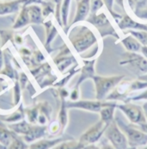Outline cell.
<instances>
[{
    "mask_svg": "<svg viewBox=\"0 0 147 149\" xmlns=\"http://www.w3.org/2000/svg\"><path fill=\"white\" fill-rule=\"evenodd\" d=\"M121 42L129 52H139L142 47L141 43L132 36H126V38L121 40Z\"/></svg>",
    "mask_w": 147,
    "mask_h": 149,
    "instance_id": "cell-17",
    "label": "cell"
},
{
    "mask_svg": "<svg viewBox=\"0 0 147 149\" xmlns=\"http://www.w3.org/2000/svg\"><path fill=\"white\" fill-rule=\"evenodd\" d=\"M70 3H71V0H63L62 4L60 6V17H61V21H62L64 26L67 25Z\"/></svg>",
    "mask_w": 147,
    "mask_h": 149,
    "instance_id": "cell-22",
    "label": "cell"
},
{
    "mask_svg": "<svg viewBox=\"0 0 147 149\" xmlns=\"http://www.w3.org/2000/svg\"><path fill=\"white\" fill-rule=\"evenodd\" d=\"M121 65H130L143 73H147V58H145L134 52H127L123 54Z\"/></svg>",
    "mask_w": 147,
    "mask_h": 149,
    "instance_id": "cell-7",
    "label": "cell"
},
{
    "mask_svg": "<svg viewBox=\"0 0 147 149\" xmlns=\"http://www.w3.org/2000/svg\"><path fill=\"white\" fill-rule=\"evenodd\" d=\"M127 33H130L132 36H134L139 42L143 44L144 46L147 47V32L146 31H134V30H129Z\"/></svg>",
    "mask_w": 147,
    "mask_h": 149,
    "instance_id": "cell-25",
    "label": "cell"
},
{
    "mask_svg": "<svg viewBox=\"0 0 147 149\" xmlns=\"http://www.w3.org/2000/svg\"><path fill=\"white\" fill-rule=\"evenodd\" d=\"M12 134L4 129V128L0 127V143L3 144L4 147L9 146L10 144V142L12 141Z\"/></svg>",
    "mask_w": 147,
    "mask_h": 149,
    "instance_id": "cell-24",
    "label": "cell"
},
{
    "mask_svg": "<svg viewBox=\"0 0 147 149\" xmlns=\"http://www.w3.org/2000/svg\"><path fill=\"white\" fill-rule=\"evenodd\" d=\"M90 18L91 19H89V22H90L96 27H104L106 26V24H109V22L107 19V17L103 13H102L98 16H93V17L91 16Z\"/></svg>",
    "mask_w": 147,
    "mask_h": 149,
    "instance_id": "cell-23",
    "label": "cell"
},
{
    "mask_svg": "<svg viewBox=\"0 0 147 149\" xmlns=\"http://www.w3.org/2000/svg\"><path fill=\"white\" fill-rule=\"evenodd\" d=\"M77 1H78V2H79V1H80V0H77Z\"/></svg>",
    "mask_w": 147,
    "mask_h": 149,
    "instance_id": "cell-43",
    "label": "cell"
},
{
    "mask_svg": "<svg viewBox=\"0 0 147 149\" xmlns=\"http://www.w3.org/2000/svg\"><path fill=\"white\" fill-rule=\"evenodd\" d=\"M71 140V138H57L53 140H41L30 146L29 149H50L64 141Z\"/></svg>",
    "mask_w": 147,
    "mask_h": 149,
    "instance_id": "cell-12",
    "label": "cell"
},
{
    "mask_svg": "<svg viewBox=\"0 0 147 149\" xmlns=\"http://www.w3.org/2000/svg\"><path fill=\"white\" fill-rule=\"evenodd\" d=\"M71 97V100H72V101H78V99L79 97V92H78V88H75L72 91V92L71 93V97Z\"/></svg>",
    "mask_w": 147,
    "mask_h": 149,
    "instance_id": "cell-32",
    "label": "cell"
},
{
    "mask_svg": "<svg viewBox=\"0 0 147 149\" xmlns=\"http://www.w3.org/2000/svg\"><path fill=\"white\" fill-rule=\"evenodd\" d=\"M129 100H132V101H139V100H147V90L146 91L140 93L139 95L138 96H135V97H129L126 100V102H129Z\"/></svg>",
    "mask_w": 147,
    "mask_h": 149,
    "instance_id": "cell-29",
    "label": "cell"
},
{
    "mask_svg": "<svg viewBox=\"0 0 147 149\" xmlns=\"http://www.w3.org/2000/svg\"><path fill=\"white\" fill-rule=\"evenodd\" d=\"M99 148H100V149H114V148L113 147V145L106 138L104 141H103L101 142V145L99 146Z\"/></svg>",
    "mask_w": 147,
    "mask_h": 149,
    "instance_id": "cell-31",
    "label": "cell"
},
{
    "mask_svg": "<svg viewBox=\"0 0 147 149\" xmlns=\"http://www.w3.org/2000/svg\"><path fill=\"white\" fill-rule=\"evenodd\" d=\"M42 15L44 17H48L51 13L54 12V4L50 2H42Z\"/></svg>",
    "mask_w": 147,
    "mask_h": 149,
    "instance_id": "cell-26",
    "label": "cell"
},
{
    "mask_svg": "<svg viewBox=\"0 0 147 149\" xmlns=\"http://www.w3.org/2000/svg\"><path fill=\"white\" fill-rule=\"evenodd\" d=\"M18 87H19V85H18V83H17V84H16V86H15V93H16L15 98H16V103H17V102H18V99L20 98V89H19Z\"/></svg>",
    "mask_w": 147,
    "mask_h": 149,
    "instance_id": "cell-33",
    "label": "cell"
},
{
    "mask_svg": "<svg viewBox=\"0 0 147 149\" xmlns=\"http://www.w3.org/2000/svg\"><path fill=\"white\" fill-rule=\"evenodd\" d=\"M64 98H62V104H61V109L59 114V123L60 125V128L63 130L67 125L68 122V116H67V111H66V103L64 100Z\"/></svg>",
    "mask_w": 147,
    "mask_h": 149,
    "instance_id": "cell-20",
    "label": "cell"
},
{
    "mask_svg": "<svg viewBox=\"0 0 147 149\" xmlns=\"http://www.w3.org/2000/svg\"><path fill=\"white\" fill-rule=\"evenodd\" d=\"M140 149H147V145L144 146V147H141V148H140Z\"/></svg>",
    "mask_w": 147,
    "mask_h": 149,
    "instance_id": "cell-40",
    "label": "cell"
},
{
    "mask_svg": "<svg viewBox=\"0 0 147 149\" xmlns=\"http://www.w3.org/2000/svg\"><path fill=\"white\" fill-rule=\"evenodd\" d=\"M114 120L119 128L125 134L129 147L139 148L147 145V134L140 130L137 124H127L119 117H114Z\"/></svg>",
    "mask_w": 147,
    "mask_h": 149,
    "instance_id": "cell-1",
    "label": "cell"
},
{
    "mask_svg": "<svg viewBox=\"0 0 147 149\" xmlns=\"http://www.w3.org/2000/svg\"><path fill=\"white\" fill-rule=\"evenodd\" d=\"M103 6L102 0H91V10L95 14Z\"/></svg>",
    "mask_w": 147,
    "mask_h": 149,
    "instance_id": "cell-28",
    "label": "cell"
},
{
    "mask_svg": "<svg viewBox=\"0 0 147 149\" xmlns=\"http://www.w3.org/2000/svg\"><path fill=\"white\" fill-rule=\"evenodd\" d=\"M32 126H30L27 122L25 121H22L19 123H17V124H13V125H10V128H11L13 131H15L16 133L17 134H26L29 129L31 128Z\"/></svg>",
    "mask_w": 147,
    "mask_h": 149,
    "instance_id": "cell-21",
    "label": "cell"
},
{
    "mask_svg": "<svg viewBox=\"0 0 147 149\" xmlns=\"http://www.w3.org/2000/svg\"><path fill=\"white\" fill-rule=\"evenodd\" d=\"M141 52H142V54H144V56L147 58V47L146 46H142V47H141Z\"/></svg>",
    "mask_w": 147,
    "mask_h": 149,
    "instance_id": "cell-36",
    "label": "cell"
},
{
    "mask_svg": "<svg viewBox=\"0 0 147 149\" xmlns=\"http://www.w3.org/2000/svg\"><path fill=\"white\" fill-rule=\"evenodd\" d=\"M46 127L44 126H35V127H31L29 129V131L24 134V140L27 142H31L34 141L35 140H38L40 138L43 137L46 132Z\"/></svg>",
    "mask_w": 147,
    "mask_h": 149,
    "instance_id": "cell-13",
    "label": "cell"
},
{
    "mask_svg": "<svg viewBox=\"0 0 147 149\" xmlns=\"http://www.w3.org/2000/svg\"><path fill=\"white\" fill-rule=\"evenodd\" d=\"M27 8L30 18V23L41 24L43 22L44 17L42 15V10L41 6L35 3H31V4H28Z\"/></svg>",
    "mask_w": 147,
    "mask_h": 149,
    "instance_id": "cell-11",
    "label": "cell"
},
{
    "mask_svg": "<svg viewBox=\"0 0 147 149\" xmlns=\"http://www.w3.org/2000/svg\"><path fill=\"white\" fill-rule=\"evenodd\" d=\"M119 27L121 29H124L126 28H131V29H141V30H146L147 31V26L144 24H139L136 22L132 21L128 16H126L122 18V20L119 22Z\"/></svg>",
    "mask_w": 147,
    "mask_h": 149,
    "instance_id": "cell-18",
    "label": "cell"
},
{
    "mask_svg": "<svg viewBox=\"0 0 147 149\" xmlns=\"http://www.w3.org/2000/svg\"><path fill=\"white\" fill-rule=\"evenodd\" d=\"M28 147L27 145L21 141L20 139L17 138H14L12 140V141L10 144V147L8 149H27Z\"/></svg>",
    "mask_w": 147,
    "mask_h": 149,
    "instance_id": "cell-27",
    "label": "cell"
},
{
    "mask_svg": "<svg viewBox=\"0 0 147 149\" xmlns=\"http://www.w3.org/2000/svg\"><path fill=\"white\" fill-rule=\"evenodd\" d=\"M126 149H138L137 148H132V147H128Z\"/></svg>",
    "mask_w": 147,
    "mask_h": 149,
    "instance_id": "cell-41",
    "label": "cell"
},
{
    "mask_svg": "<svg viewBox=\"0 0 147 149\" xmlns=\"http://www.w3.org/2000/svg\"><path fill=\"white\" fill-rule=\"evenodd\" d=\"M116 108H118L126 116V118L129 120L130 123L140 124V123L147 122L146 116L142 107L126 102L121 104H117Z\"/></svg>",
    "mask_w": 147,
    "mask_h": 149,
    "instance_id": "cell-6",
    "label": "cell"
},
{
    "mask_svg": "<svg viewBox=\"0 0 147 149\" xmlns=\"http://www.w3.org/2000/svg\"><path fill=\"white\" fill-rule=\"evenodd\" d=\"M0 148H4V147H3V146H1V145H0Z\"/></svg>",
    "mask_w": 147,
    "mask_h": 149,
    "instance_id": "cell-42",
    "label": "cell"
},
{
    "mask_svg": "<svg viewBox=\"0 0 147 149\" xmlns=\"http://www.w3.org/2000/svg\"><path fill=\"white\" fill-rule=\"evenodd\" d=\"M124 78H125L124 75L113 76V77H107V78L94 76L93 79L96 85V100L103 101L106 99L108 92L111 90H113L118 84H120Z\"/></svg>",
    "mask_w": 147,
    "mask_h": 149,
    "instance_id": "cell-2",
    "label": "cell"
},
{
    "mask_svg": "<svg viewBox=\"0 0 147 149\" xmlns=\"http://www.w3.org/2000/svg\"><path fill=\"white\" fill-rule=\"evenodd\" d=\"M2 66H3V54L0 50V69L2 68Z\"/></svg>",
    "mask_w": 147,
    "mask_h": 149,
    "instance_id": "cell-38",
    "label": "cell"
},
{
    "mask_svg": "<svg viewBox=\"0 0 147 149\" xmlns=\"http://www.w3.org/2000/svg\"><path fill=\"white\" fill-rule=\"evenodd\" d=\"M137 126L139 128L140 130H142L145 134H147V122L143 123H140V124H137Z\"/></svg>",
    "mask_w": 147,
    "mask_h": 149,
    "instance_id": "cell-34",
    "label": "cell"
},
{
    "mask_svg": "<svg viewBox=\"0 0 147 149\" xmlns=\"http://www.w3.org/2000/svg\"><path fill=\"white\" fill-rule=\"evenodd\" d=\"M83 149H100V148L98 146H96V144H90V145L84 146Z\"/></svg>",
    "mask_w": 147,
    "mask_h": 149,
    "instance_id": "cell-35",
    "label": "cell"
},
{
    "mask_svg": "<svg viewBox=\"0 0 147 149\" xmlns=\"http://www.w3.org/2000/svg\"><path fill=\"white\" fill-rule=\"evenodd\" d=\"M84 66L82 67L81 71V76L76 85V88L78 87V85H80L84 80L94 77V63L95 60L93 61H84Z\"/></svg>",
    "mask_w": 147,
    "mask_h": 149,
    "instance_id": "cell-14",
    "label": "cell"
},
{
    "mask_svg": "<svg viewBox=\"0 0 147 149\" xmlns=\"http://www.w3.org/2000/svg\"><path fill=\"white\" fill-rule=\"evenodd\" d=\"M28 0H7L0 3V16L9 15L16 13L21 10V8L27 4Z\"/></svg>",
    "mask_w": 147,
    "mask_h": 149,
    "instance_id": "cell-9",
    "label": "cell"
},
{
    "mask_svg": "<svg viewBox=\"0 0 147 149\" xmlns=\"http://www.w3.org/2000/svg\"><path fill=\"white\" fill-rule=\"evenodd\" d=\"M108 125L106 124L102 120H99L94 125L88 128L84 134L80 136L78 141L83 146H87L90 144H96L98 142L102 137L104 135L106 128Z\"/></svg>",
    "mask_w": 147,
    "mask_h": 149,
    "instance_id": "cell-5",
    "label": "cell"
},
{
    "mask_svg": "<svg viewBox=\"0 0 147 149\" xmlns=\"http://www.w3.org/2000/svg\"><path fill=\"white\" fill-rule=\"evenodd\" d=\"M142 108H143V110H144V112H145V114H146V116L147 117V102L143 104Z\"/></svg>",
    "mask_w": 147,
    "mask_h": 149,
    "instance_id": "cell-37",
    "label": "cell"
},
{
    "mask_svg": "<svg viewBox=\"0 0 147 149\" xmlns=\"http://www.w3.org/2000/svg\"><path fill=\"white\" fill-rule=\"evenodd\" d=\"M28 119L31 123H35L36 121V118L38 116V112H37V109H33L31 110L28 111Z\"/></svg>",
    "mask_w": 147,
    "mask_h": 149,
    "instance_id": "cell-30",
    "label": "cell"
},
{
    "mask_svg": "<svg viewBox=\"0 0 147 149\" xmlns=\"http://www.w3.org/2000/svg\"><path fill=\"white\" fill-rule=\"evenodd\" d=\"M70 41L76 51L81 54L96 42V37L90 29L86 27H82L77 34L70 37Z\"/></svg>",
    "mask_w": 147,
    "mask_h": 149,
    "instance_id": "cell-3",
    "label": "cell"
},
{
    "mask_svg": "<svg viewBox=\"0 0 147 149\" xmlns=\"http://www.w3.org/2000/svg\"><path fill=\"white\" fill-rule=\"evenodd\" d=\"M89 0H80L78 4L77 14L73 23L84 20L89 13Z\"/></svg>",
    "mask_w": 147,
    "mask_h": 149,
    "instance_id": "cell-16",
    "label": "cell"
},
{
    "mask_svg": "<svg viewBox=\"0 0 147 149\" xmlns=\"http://www.w3.org/2000/svg\"><path fill=\"white\" fill-rule=\"evenodd\" d=\"M29 23H30V18H29L28 8H27V5L24 4L20 10L19 15L17 17L16 22L13 25V29H21V28L29 24Z\"/></svg>",
    "mask_w": 147,
    "mask_h": 149,
    "instance_id": "cell-15",
    "label": "cell"
},
{
    "mask_svg": "<svg viewBox=\"0 0 147 149\" xmlns=\"http://www.w3.org/2000/svg\"><path fill=\"white\" fill-rule=\"evenodd\" d=\"M106 102H103L100 100L96 101H90V100H81V101H73V102H68L66 103L67 108H76V109H81L84 110L91 111V112H96L99 113L103 107L105 106Z\"/></svg>",
    "mask_w": 147,
    "mask_h": 149,
    "instance_id": "cell-8",
    "label": "cell"
},
{
    "mask_svg": "<svg viewBox=\"0 0 147 149\" xmlns=\"http://www.w3.org/2000/svg\"><path fill=\"white\" fill-rule=\"evenodd\" d=\"M84 146L79 143V141H75L72 139L64 141L63 142L56 145L52 149H83Z\"/></svg>",
    "mask_w": 147,
    "mask_h": 149,
    "instance_id": "cell-19",
    "label": "cell"
},
{
    "mask_svg": "<svg viewBox=\"0 0 147 149\" xmlns=\"http://www.w3.org/2000/svg\"><path fill=\"white\" fill-rule=\"evenodd\" d=\"M139 79H141V80H145V81H146L147 82V74H145V75H142V76H139Z\"/></svg>",
    "mask_w": 147,
    "mask_h": 149,
    "instance_id": "cell-39",
    "label": "cell"
},
{
    "mask_svg": "<svg viewBox=\"0 0 147 149\" xmlns=\"http://www.w3.org/2000/svg\"><path fill=\"white\" fill-rule=\"evenodd\" d=\"M104 137L113 145L114 149H126L129 147L125 134L119 128L115 120L107 127Z\"/></svg>",
    "mask_w": 147,
    "mask_h": 149,
    "instance_id": "cell-4",
    "label": "cell"
},
{
    "mask_svg": "<svg viewBox=\"0 0 147 149\" xmlns=\"http://www.w3.org/2000/svg\"><path fill=\"white\" fill-rule=\"evenodd\" d=\"M115 101H107L106 102L105 106L103 107L100 113V120L104 122L106 124H110L114 120V110L116 109Z\"/></svg>",
    "mask_w": 147,
    "mask_h": 149,
    "instance_id": "cell-10",
    "label": "cell"
},
{
    "mask_svg": "<svg viewBox=\"0 0 147 149\" xmlns=\"http://www.w3.org/2000/svg\"><path fill=\"white\" fill-rule=\"evenodd\" d=\"M5 1H7V0H5Z\"/></svg>",
    "mask_w": 147,
    "mask_h": 149,
    "instance_id": "cell-44",
    "label": "cell"
}]
</instances>
